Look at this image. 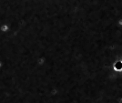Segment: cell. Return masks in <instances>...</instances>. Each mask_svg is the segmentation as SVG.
<instances>
[{
  "mask_svg": "<svg viewBox=\"0 0 122 103\" xmlns=\"http://www.w3.org/2000/svg\"><path fill=\"white\" fill-rule=\"evenodd\" d=\"M8 29H9V26H8V25H1L0 26V30H1V32H6V31H8Z\"/></svg>",
  "mask_w": 122,
  "mask_h": 103,
  "instance_id": "cell-1",
  "label": "cell"
},
{
  "mask_svg": "<svg viewBox=\"0 0 122 103\" xmlns=\"http://www.w3.org/2000/svg\"><path fill=\"white\" fill-rule=\"evenodd\" d=\"M2 67V62H1V60H0V68Z\"/></svg>",
  "mask_w": 122,
  "mask_h": 103,
  "instance_id": "cell-2",
  "label": "cell"
}]
</instances>
